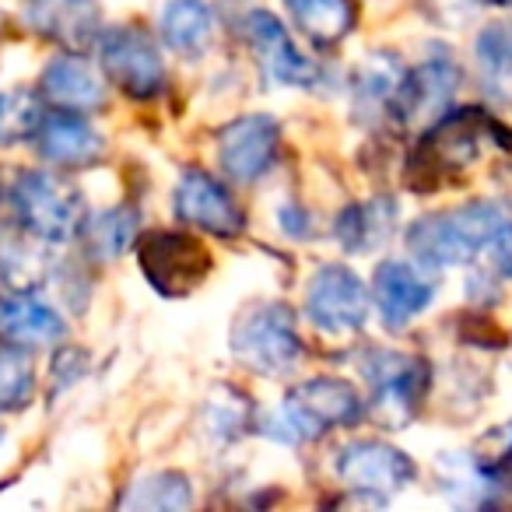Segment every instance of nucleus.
<instances>
[{"instance_id": "23", "label": "nucleus", "mask_w": 512, "mask_h": 512, "mask_svg": "<svg viewBox=\"0 0 512 512\" xmlns=\"http://www.w3.org/2000/svg\"><path fill=\"white\" fill-rule=\"evenodd\" d=\"M123 509H151V512H172V509H190L193 488L183 474L176 470H162V474H148L141 481L130 484L123 495Z\"/></svg>"}, {"instance_id": "26", "label": "nucleus", "mask_w": 512, "mask_h": 512, "mask_svg": "<svg viewBox=\"0 0 512 512\" xmlns=\"http://www.w3.org/2000/svg\"><path fill=\"white\" fill-rule=\"evenodd\" d=\"M137 228H141V214L134 207L120 204L113 211L99 214L88 228V246L99 260H116L137 242Z\"/></svg>"}, {"instance_id": "21", "label": "nucleus", "mask_w": 512, "mask_h": 512, "mask_svg": "<svg viewBox=\"0 0 512 512\" xmlns=\"http://www.w3.org/2000/svg\"><path fill=\"white\" fill-rule=\"evenodd\" d=\"M393 221H397V207L393 200H369V204H351L337 218V239L351 253H365V249L379 246L390 235Z\"/></svg>"}, {"instance_id": "16", "label": "nucleus", "mask_w": 512, "mask_h": 512, "mask_svg": "<svg viewBox=\"0 0 512 512\" xmlns=\"http://www.w3.org/2000/svg\"><path fill=\"white\" fill-rule=\"evenodd\" d=\"M36 137H39V155L53 165H64V169H85V165H95L106 155L102 134L88 120H81V113L50 116V120H43Z\"/></svg>"}, {"instance_id": "22", "label": "nucleus", "mask_w": 512, "mask_h": 512, "mask_svg": "<svg viewBox=\"0 0 512 512\" xmlns=\"http://www.w3.org/2000/svg\"><path fill=\"white\" fill-rule=\"evenodd\" d=\"M477 64H481L484 88L498 102L512 106V25L495 22L477 36Z\"/></svg>"}, {"instance_id": "12", "label": "nucleus", "mask_w": 512, "mask_h": 512, "mask_svg": "<svg viewBox=\"0 0 512 512\" xmlns=\"http://www.w3.org/2000/svg\"><path fill=\"white\" fill-rule=\"evenodd\" d=\"M25 22L43 39L78 53L99 39L102 15L95 0H25Z\"/></svg>"}, {"instance_id": "18", "label": "nucleus", "mask_w": 512, "mask_h": 512, "mask_svg": "<svg viewBox=\"0 0 512 512\" xmlns=\"http://www.w3.org/2000/svg\"><path fill=\"white\" fill-rule=\"evenodd\" d=\"M43 92L50 102H57L67 113H92L106 102V88L95 78V71L78 57L50 60L43 71Z\"/></svg>"}, {"instance_id": "2", "label": "nucleus", "mask_w": 512, "mask_h": 512, "mask_svg": "<svg viewBox=\"0 0 512 512\" xmlns=\"http://www.w3.org/2000/svg\"><path fill=\"white\" fill-rule=\"evenodd\" d=\"M11 207H15L22 232L46 246H67L85 228L81 190L50 172H22L11 186Z\"/></svg>"}, {"instance_id": "15", "label": "nucleus", "mask_w": 512, "mask_h": 512, "mask_svg": "<svg viewBox=\"0 0 512 512\" xmlns=\"http://www.w3.org/2000/svg\"><path fill=\"white\" fill-rule=\"evenodd\" d=\"M372 295H376L379 316L390 330H400L421 316L435 299L432 281H425L411 264L404 260H386L376 267V278H372Z\"/></svg>"}, {"instance_id": "1", "label": "nucleus", "mask_w": 512, "mask_h": 512, "mask_svg": "<svg viewBox=\"0 0 512 512\" xmlns=\"http://www.w3.org/2000/svg\"><path fill=\"white\" fill-rule=\"evenodd\" d=\"M509 218L498 204L474 200V204L453 207V211H435L418 218L407 228V249L421 267H460L474 256L491 253Z\"/></svg>"}, {"instance_id": "20", "label": "nucleus", "mask_w": 512, "mask_h": 512, "mask_svg": "<svg viewBox=\"0 0 512 512\" xmlns=\"http://www.w3.org/2000/svg\"><path fill=\"white\" fill-rule=\"evenodd\" d=\"M285 8L316 46L341 43L355 25L351 0H285Z\"/></svg>"}, {"instance_id": "5", "label": "nucleus", "mask_w": 512, "mask_h": 512, "mask_svg": "<svg viewBox=\"0 0 512 512\" xmlns=\"http://www.w3.org/2000/svg\"><path fill=\"white\" fill-rule=\"evenodd\" d=\"M137 260L158 295L197 292L211 274V253L186 232H148L137 249Z\"/></svg>"}, {"instance_id": "9", "label": "nucleus", "mask_w": 512, "mask_h": 512, "mask_svg": "<svg viewBox=\"0 0 512 512\" xmlns=\"http://www.w3.org/2000/svg\"><path fill=\"white\" fill-rule=\"evenodd\" d=\"M281 127L278 120L264 113L239 116L218 134V162L225 176L239 179V183H253L260 179L278 158Z\"/></svg>"}, {"instance_id": "27", "label": "nucleus", "mask_w": 512, "mask_h": 512, "mask_svg": "<svg viewBox=\"0 0 512 512\" xmlns=\"http://www.w3.org/2000/svg\"><path fill=\"white\" fill-rule=\"evenodd\" d=\"M281 225H285L288 235L302 239V235H309V214L299 211L295 204H288V207H281Z\"/></svg>"}, {"instance_id": "19", "label": "nucleus", "mask_w": 512, "mask_h": 512, "mask_svg": "<svg viewBox=\"0 0 512 512\" xmlns=\"http://www.w3.org/2000/svg\"><path fill=\"white\" fill-rule=\"evenodd\" d=\"M158 25L165 43L183 57H200L214 36V15L204 0H169Z\"/></svg>"}, {"instance_id": "14", "label": "nucleus", "mask_w": 512, "mask_h": 512, "mask_svg": "<svg viewBox=\"0 0 512 512\" xmlns=\"http://www.w3.org/2000/svg\"><path fill=\"white\" fill-rule=\"evenodd\" d=\"M242 29H246V39L253 43V50L260 53L267 74H271L278 85L309 88L316 81V67L295 50L292 36H288L285 25H281L271 11H249Z\"/></svg>"}, {"instance_id": "10", "label": "nucleus", "mask_w": 512, "mask_h": 512, "mask_svg": "<svg viewBox=\"0 0 512 512\" xmlns=\"http://www.w3.org/2000/svg\"><path fill=\"white\" fill-rule=\"evenodd\" d=\"M460 88V71L449 60H425L421 67L400 78V88L390 102V113L404 127H432L442 120Z\"/></svg>"}, {"instance_id": "13", "label": "nucleus", "mask_w": 512, "mask_h": 512, "mask_svg": "<svg viewBox=\"0 0 512 512\" xmlns=\"http://www.w3.org/2000/svg\"><path fill=\"white\" fill-rule=\"evenodd\" d=\"M365 376L376 386V407L383 414H390L393 421L407 418L414 407L421 404V393L428 383L425 362L400 351H376L365 358Z\"/></svg>"}, {"instance_id": "7", "label": "nucleus", "mask_w": 512, "mask_h": 512, "mask_svg": "<svg viewBox=\"0 0 512 512\" xmlns=\"http://www.w3.org/2000/svg\"><path fill=\"white\" fill-rule=\"evenodd\" d=\"M334 474L344 488L362 491V495L372 498H390L397 491H404L418 470H414V460L404 449L379 439H362V442H348L337 453Z\"/></svg>"}, {"instance_id": "24", "label": "nucleus", "mask_w": 512, "mask_h": 512, "mask_svg": "<svg viewBox=\"0 0 512 512\" xmlns=\"http://www.w3.org/2000/svg\"><path fill=\"white\" fill-rule=\"evenodd\" d=\"M43 102L25 88H0V148H15L43 127Z\"/></svg>"}, {"instance_id": "25", "label": "nucleus", "mask_w": 512, "mask_h": 512, "mask_svg": "<svg viewBox=\"0 0 512 512\" xmlns=\"http://www.w3.org/2000/svg\"><path fill=\"white\" fill-rule=\"evenodd\" d=\"M36 393V369L22 344L0 337V411H18Z\"/></svg>"}, {"instance_id": "6", "label": "nucleus", "mask_w": 512, "mask_h": 512, "mask_svg": "<svg viewBox=\"0 0 512 512\" xmlns=\"http://www.w3.org/2000/svg\"><path fill=\"white\" fill-rule=\"evenodd\" d=\"M306 316L323 334H355L369 320V288L351 267L327 264L306 292Z\"/></svg>"}, {"instance_id": "8", "label": "nucleus", "mask_w": 512, "mask_h": 512, "mask_svg": "<svg viewBox=\"0 0 512 512\" xmlns=\"http://www.w3.org/2000/svg\"><path fill=\"white\" fill-rule=\"evenodd\" d=\"M99 60L106 78L130 99H155L165 88V64L158 57L155 43L144 32L116 25L102 32L99 39Z\"/></svg>"}, {"instance_id": "4", "label": "nucleus", "mask_w": 512, "mask_h": 512, "mask_svg": "<svg viewBox=\"0 0 512 512\" xmlns=\"http://www.w3.org/2000/svg\"><path fill=\"white\" fill-rule=\"evenodd\" d=\"M362 418V393L348 379L316 376L299 383L281 407L285 439H320L330 428L355 425Z\"/></svg>"}, {"instance_id": "11", "label": "nucleus", "mask_w": 512, "mask_h": 512, "mask_svg": "<svg viewBox=\"0 0 512 512\" xmlns=\"http://www.w3.org/2000/svg\"><path fill=\"white\" fill-rule=\"evenodd\" d=\"M176 214L179 221H186L190 228H200L207 235L218 239H235L246 225L239 204L232 200V193L211 179L207 172H186L176 186Z\"/></svg>"}, {"instance_id": "17", "label": "nucleus", "mask_w": 512, "mask_h": 512, "mask_svg": "<svg viewBox=\"0 0 512 512\" xmlns=\"http://www.w3.org/2000/svg\"><path fill=\"white\" fill-rule=\"evenodd\" d=\"M67 323L60 313L36 295H11L0 302V337L22 344V348H43V344L64 341Z\"/></svg>"}, {"instance_id": "3", "label": "nucleus", "mask_w": 512, "mask_h": 512, "mask_svg": "<svg viewBox=\"0 0 512 512\" xmlns=\"http://www.w3.org/2000/svg\"><path fill=\"white\" fill-rule=\"evenodd\" d=\"M232 351L242 365L264 372V376L292 372L302 358V341L295 330L292 309L281 302H256L235 320Z\"/></svg>"}]
</instances>
